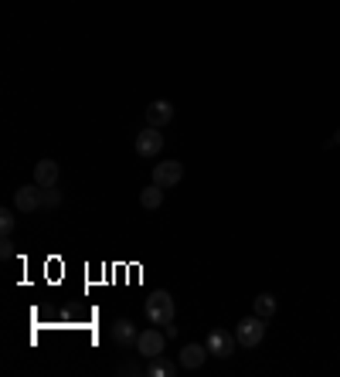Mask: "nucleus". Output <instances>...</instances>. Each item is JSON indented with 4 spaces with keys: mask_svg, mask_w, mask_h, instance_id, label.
<instances>
[{
    "mask_svg": "<svg viewBox=\"0 0 340 377\" xmlns=\"http://www.w3.org/2000/svg\"><path fill=\"white\" fill-rule=\"evenodd\" d=\"M181 180H184V163L181 160H163V163L154 167V184L163 187V191H167V187H177Z\"/></svg>",
    "mask_w": 340,
    "mask_h": 377,
    "instance_id": "0eeeda50",
    "label": "nucleus"
},
{
    "mask_svg": "<svg viewBox=\"0 0 340 377\" xmlns=\"http://www.w3.org/2000/svg\"><path fill=\"white\" fill-rule=\"evenodd\" d=\"M163 343H167V333H160L157 327H150V330H140V337H136V353H143L147 360L150 357H160L163 353Z\"/></svg>",
    "mask_w": 340,
    "mask_h": 377,
    "instance_id": "20e7f679",
    "label": "nucleus"
},
{
    "mask_svg": "<svg viewBox=\"0 0 340 377\" xmlns=\"http://www.w3.org/2000/svg\"><path fill=\"white\" fill-rule=\"evenodd\" d=\"M170 119H174V105L167 99H157L147 105V126H157L160 129V126H167Z\"/></svg>",
    "mask_w": 340,
    "mask_h": 377,
    "instance_id": "1a4fd4ad",
    "label": "nucleus"
},
{
    "mask_svg": "<svg viewBox=\"0 0 340 377\" xmlns=\"http://www.w3.org/2000/svg\"><path fill=\"white\" fill-rule=\"evenodd\" d=\"M14 255V242H10V235H3L0 238V258H10Z\"/></svg>",
    "mask_w": 340,
    "mask_h": 377,
    "instance_id": "f3484780",
    "label": "nucleus"
},
{
    "mask_svg": "<svg viewBox=\"0 0 340 377\" xmlns=\"http://www.w3.org/2000/svg\"><path fill=\"white\" fill-rule=\"evenodd\" d=\"M136 337H140V333H136V327H133L130 320H116V323H112V340H116L119 347L136 343Z\"/></svg>",
    "mask_w": 340,
    "mask_h": 377,
    "instance_id": "9b49d317",
    "label": "nucleus"
},
{
    "mask_svg": "<svg viewBox=\"0 0 340 377\" xmlns=\"http://www.w3.org/2000/svg\"><path fill=\"white\" fill-rule=\"evenodd\" d=\"M34 184H38V187H54V184H58V163H54L52 156L34 163Z\"/></svg>",
    "mask_w": 340,
    "mask_h": 377,
    "instance_id": "9d476101",
    "label": "nucleus"
},
{
    "mask_svg": "<svg viewBox=\"0 0 340 377\" xmlns=\"http://www.w3.org/2000/svg\"><path fill=\"white\" fill-rule=\"evenodd\" d=\"M61 204V194L54 187H45V207H58Z\"/></svg>",
    "mask_w": 340,
    "mask_h": 377,
    "instance_id": "dca6fc26",
    "label": "nucleus"
},
{
    "mask_svg": "<svg viewBox=\"0 0 340 377\" xmlns=\"http://www.w3.org/2000/svg\"><path fill=\"white\" fill-rule=\"evenodd\" d=\"M205 343H208L211 357H218V360H228V357L235 353V347H238L235 333H228V330H211Z\"/></svg>",
    "mask_w": 340,
    "mask_h": 377,
    "instance_id": "423d86ee",
    "label": "nucleus"
},
{
    "mask_svg": "<svg viewBox=\"0 0 340 377\" xmlns=\"http://www.w3.org/2000/svg\"><path fill=\"white\" fill-rule=\"evenodd\" d=\"M147 320H150L154 327H167V323H174V296H170L167 289L150 293V300H147Z\"/></svg>",
    "mask_w": 340,
    "mask_h": 377,
    "instance_id": "f257e3e1",
    "label": "nucleus"
},
{
    "mask_svg": "<svg viewBox=\"0 0 340 377\" xmlns=\"http://www.w3.org/2000/svg\"><path fill=\"white\" fill-rule=\"evenodd\" d=\"M262 337H265V320L262 316H245V320H238V330H235V340H238V347H259L262 343Z\"/></svg>",
    "mask_w": 340,
    "mask_h": 377,
    "instance_id": "f03ea898",
    "label": "nucleus"
},
{
    "mask_svg": "<svg viewBox=\"0 0 340 377\" xmlns=\"http://www.w3.org/2000/svg\"><path fill=\"white\" fill-rule=\"evenodd\" d=\"M140 204H143L147 211H157L160 204H163V187H157V184L143 187V191H140Z\"/></svg>",
    "mask_w": 340,
    "mask_h": 377,
    "instance_id": "f8f14e48",
    "label": "nucleus"
},
{
    "mask_svg": "<svg viewBox=\"0 0 340 377\" xmlns=\"http://www.w3.org/2000/svg\"><path fill=\"white\" fill-rule=\"evenodd\" d=\"M208 357H211L208 343H187L181 350V367L184 371H198V367H205Z\"/></svg>",
    "mask_w": 340,
    "mask_h": 377,
    "instance_id": "6e6552de",
    "label": "nucleus"
},
{
    "mask_svg": "<svg viewBox=\"0 0 340 377\" xmlns=\"http://www.w3.org/2000/svg\"><path fill=\"white\" fill-rule=\"evenodd\" d=\"M334 143H340V129H337V133H334V140H330V143H327V147H334Z\"/></svg>",
    "mask_w": 340,
    "mask_h": 377,
    "instance_id": "6ab92c4d",
    "label": "nucleus"
},
{
    "mask_svg": "<svg viewBox=\"0 0 340 377\" xmlns=\"http://www.w3.org/2000/svg\"><path fill=\"white\" fill-rule=\"evenodd\" d=\"M116 371H119V374H140V367H136V364H119Z\"/></svg>",
    "mask_w": 340,
    "mask_h": 377,
    "instance_id": "a211bd4d",
    "label": "nucleus"
},
{
    "mask_svg": "<svg viewBox=\"0 0 340 377\" xmlns=\"http://www.w3.org/2000/svg\"><path fill=\"white\" fill-rule=\"evenodd\" d=\"M174 371H177V367H174L163 353H160V357H150V364H147V374L150 377H174Z\"/></svg>",
    "mask_w": 340,
    "mask_h": 377,
    "instance_id": "ddd939ff",
    "label": "nucleus"
},
{
    "mask_svg": "<svg viewBox=\"0 0 340 377\" xmlns=\"http://www.w3.org/2000/svg\"><path fill=\"white\" fill-rule=\"evenodd\" d=\"M163 150V136L157 126H147L143 133H136V156L143 160H157V153Z\"/></svg>",
    "mask_w": 340,
    "mask_h": 377,
    "instance_id": "39448f33",
    "label": "nucleus"
},
{
    "mask_svg": "<svg viewBox=\"0 0 340 377\" xmlns=\"http://www.w3.org/2000/svg\"><path fill=\"white\" fill-rule=\"evenodd\" d=\"M14 207H17L21 214H34V211H41V207H45V187H38V184H24V187H17V191H14Z\"/></svg>",
    "mask_w": 340,
    "mask_h": 377,
    "instance_id": "7ed1b4c3",
    "label": "nucleus"
},
{
    "mask_svg": "<svg viewBox=\"0 0 340 377\" xmlns=\"http://www.w3.org/2000/svg\"><path fill=\"white\" fill-rule=\"evenodd\" d=\"M272 313H276V296H272V293H262V296H256V316L269 320Z\"/></svg>",
    "mask_w": 340,
    "mask_h": 377,
    "instance_id": "4468645a",
    "label": "nucleus"
},
{
    "mask_svg": "<svg viewBox=\"0 0 340 377\" xmlns=\"http://www.w3.org/2000/svg\"><path fill=\"white\" fill-rule=\"evenodd\" d=\"M0 231H3V235H10V231H14V211H10V207H3V211H0Z\"/></svg>",
    "mask_w": 340,
    "mask_h": 377,
    "instance_id": "2eb2a0df",
    "label": "nucleus"
}]
</instances>
